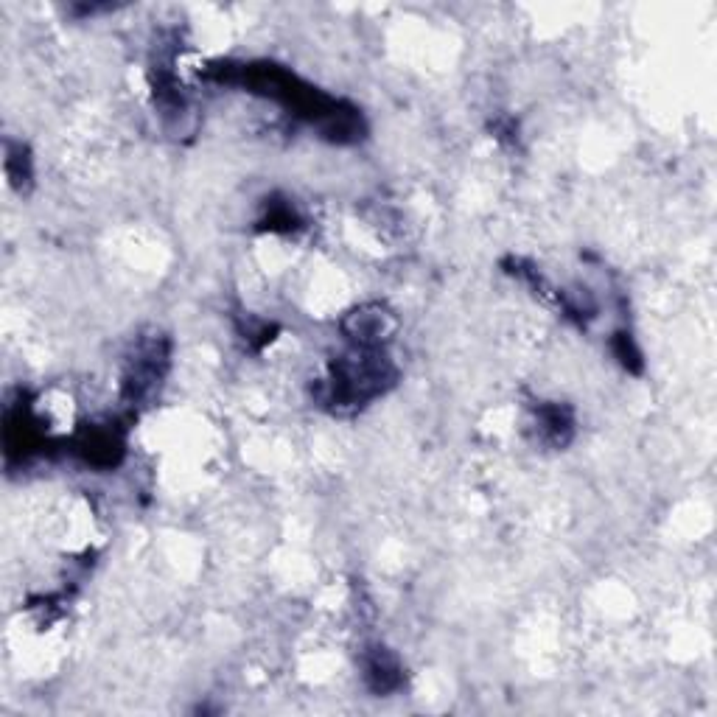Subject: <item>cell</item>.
<instances>
[{
	"instance_id": "1",
	"label": "cell",
	"mask_w": 717,
	"mask_h": 717,
	"mask_svg": "<svg viewBox=\"0 0 717 717\" xmlns=\"http://www.w3.org/2000/svg\"><path fill=\"white\" fill-rule=\"evenodd\" d=\"M390 314L379 306H373V309H362L351 314V320H348V331H351V337L359 342V345H365V348H376L384 334H390Z\"/></svg>"
},
{
	"instance_id": "2",
	"label": "cell",
	"mask_w": 717,
	"mask_h": 717,
	"mask_svg": "<svg viewBox=\"0 0 717 717\" xmlns=\"http://www.w3.org/2000/svg\"><path fill=\"white\" fill-rule=\"evenodd\" d=\"M398 673H401L398 664H395V659L384 647L373 650V653L367 656L365 678L367 684L376 689V692H390V689L398 687V684H401V675Z\"/></svg>"
}]
</instances>
